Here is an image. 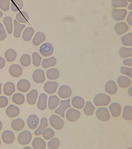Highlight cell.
Returning <instances> with one entry per match:
<instances>
[{"label": "cell", "mask_w": 132, "mask_h": 149, "mask_svg": "<svg viewBox=\"0 0 132 149\" xmlns=\"http://www.w3.org/2000/svg\"><path fill=\"white\" fill-rule=\"evenodd\" d=\"M3 13L0 10V18L2 17L3 16Z\"/></svg>", "instance_id": "obj_57"}, {"label": "cell", "mask_w": 132, "mask_h": 149, "mask_svg": "<svg viewBox=\"0 0 132 149\" xmlns=\"http://www.w3.org/2000/svg\"><path fill=\"white\" fill-rule=\"evenodd\" d=\"M5 64V61L3 58L0 57V69L3 68Z\"/></svg>", "instance_id": "obj_53"}, {"label": "cell", "mask_w": 132, "mask_h": 149, "mask_svg": "<svg viewBox=\"0 0 132 149\" xmlns=\"http://www.w3.org/2000/svg\"><path fill=\"white\" fill-rule=\"evenodd\" d=\"M8 100L7 98L4 96H0V108H4L8 104Z\"/></svg>", "instance_id": "obj_50"}, {"label": "cell", "mask_w": 132, "mask_h": 149, "mask_svg": "<svg viewBox=\"0 0 132 149\" xmlns=\"http://www.w3.org/2000/svg\"><path fill=\"white\" fill-rule=\"evenodd\" d=\"M12 100L14 103L18 105H21L24 102L25 98L23 94L17 93L13 96Z\"/></svg>", "instance_id": "obj_35"}, {"label": "cell", "mask_w": 132, "mask_h": 149, "mask_svg": "<svg viewBox=\"0 0 132 149\" xmlns=\"http://www.w3.org/2000/svg\"><path fill=\"white\" fill-rule=\"evenodd\" d=\"M95 109V108L91 102L88 101L86 103V105L84 108L83 111L86 115L91 116L93 114Z\"/></svg>", "instance_id": "obj_41"}, {"label": "cell", "mask_w": 132, "mask_h": 149, "mask_svg": "<svg viewBox=\"0 0 132 149\" xmlns=\"http://www.w3.org/2000/svg\"><path fill=\"white\" fill-rule=\"evenodd\" d=\"M70 101V99L61 100L59 107L55 110V113L59 114L62 118H64V117L65 111L67 109L71 107Z\"/></svg>", "instance_id": "obj_6"}, {"label": "cell", "mask_w": 132, "mask_h": 149, "mask_svg": "<svg viewBox=\"0 0 132 149\" xmlns=\"http://www.w3.org/2000/svg\"><path fill=\"white\" fill-rule=\"evenodd\" d=\"M57 60L54 57L44 59L42 62V66L45 69L54 66L56 64Z\"/></svg>", "instance_id": "obj_29"}, {"label": "cell", "mask_w": 132, "mask_h": 149, "mask_svg": "<svg viewBox=\"0 0 132 149\" xmlns=\"http://www.w3.org/2000/svg\"><path fill=\"white\" fill-rule=\"evenodd\" d=\"M60 144V141L59 139L55 138L48 142L47 146L48 148L50 149H56L59 147Z\"/></svg>", "instance_id": "obj_46"}, {"label": "cell", "mask_w": 132, "mask_h": 149, "mask_svg": "<svg viewBox=\"0 0 132 149\" xmlns=\"http://www.w3.org/2000/svg\"><path fill=\"white\" fill-rule=\"evenodd\" d=\"M7 33L9 34H12L13 31L12 21V18L9 16L5 17L3 20Z\"/></svg>", "instance_id": "obj_37"}, {"label": "cell", "mask_w": 132, "mask_h": 149, "mask_svg": "<svg viewBox=\"0 0 132 149\" xmlns=\"http://www.w3.org/2000/svg\"><path fill=\"white\" fill-rule=\"evenodd\" d=\"M122 63L124 65L132 66V59L131 58L124 59Z\"/></svg>", "instance_id": "obj_52"}, {"label": "cell", "mask_w": 132, "mask_h": 149, "mask_svg": "<svg viewBox=\"0 0 132 149\" xmlns=\"http://www.w3.org/2000/svg\"><path fill=\"white\" fill-rule=\"evenodd\" d=\"M34 32V29L31 27H28L24 31L22 35L23 39L25 41H28L31 39Z\"/></svg>", "instance_id": "obj_34"}, {"label": "cell", "mask_w": 132, "mask_h": 149, "mask_svg": "<svg viewBox=\"0 0 132 149\" xmlns=\"http://www.w3.org/2000/svg\"><path fill=\"white\" fill-rule=\"evenodd\" d=\"M104 88L106 92L110 94L116 93L118 90V88L116 83L111 80H109L106 83Z\"/></svg>", "instance_id": "obj_17"}, {"label": "cell", "mask_w": 132, "mask_h": 149, "mask_svg": "<svg viewBox=\"0 0 132 149\" xmlns=\"http://www.w3.org/2000/svg\"><path fill=\"white\" fill-rule=\"evenodd\" d=\"M58 94L61 98H67L71 96L72 91L71 88L69 86L64 85L60 87L58 91Z\"/></svg>", "instance_id": "obj_9"}, {"label": "cell", "mask_w": 132, "mask_h": 149, "mask_svg": "<svg viewBox=\"0 0 132 149\" xmlns=\"http://www.w3.org/2000/svg\"><path fill=\"white\" fill-rule=\"evenodd\" d=\"M2 87V84L1 82H0V95L1 93V88Z\"/></svg>", "instance_id": "obj_56"}, {"label": "cell", "mask_w": 132, "mask_h": 149, "mask_svg": "<svg viewBox=\"0 0 132 149\" xmlns=\"http://www.w3.org/2000/svg\"><path fill=\"white\" fill-rule=\"evenodd\" d=\"M109 109L112 115L115 117L120 116L121 111V106L117 102H113L109 106Z\"/></svg>", "instance_id": "obj_19"}, {"label": "cell", "mask_w": 132, "mask_h": 149, "mask_svg": "<svg viewBox=\"0 0 132 149\" xmlns=\"http://www.w3.org/2000/svg\"><path fill=\"white\" fill-rule=\"evenodd\" d=\"M111 3L112 6L115 7H125L128 5L127 1L126 0H112Z\"/></svg>", "instance_id": "obj_47"}, {"label": "cell", "mask_w": 132, "mask_h": 149, "mask_svg": "<svg viewBox=\"0 0 132 149\" xmlns=\"http://www.w3.org/2000/svg\"><path fill=\"white\" fill-rule=\"evenodd\" d=\"M60 100L56 95H52L49 96L48 100V107L51 110L55 109L58 106Z\"/></svg>", "instance_id": "obj_25"}, {"label": "cell", "mask_w": 132, "mask_h": 149, "mask_svg": "<svg viewBox=\"0 0 132 149\" xmlns=\"http://www.w3.org/2000/svg\"><path fill=\"white\" fill-rule=\"evenodd\" d=\"M47 95L44 93L41 94L39 95L37 104L38 108L41 110H44L47 108Z\"/></svg>", "instance_id": "obj_21"}, {"label": "cell", "mask_w": 132, "mask_h": 149, "mask_svg": "<svg viewBox=\"0 0 132 149\" xmlns=\"http://www.w3.org/2000/svg\"><path fill=\"white\" fill-rule=\"evenodd\" d=\"M128 25L124 22H121L116 23L114 26V30L115 32L118 34L122 35L128 29Z\"/></svg>", "instance_id": "obj_20"}, {"label": "cell", "mask_w": 132, "mask_h": 149, "mask_svg": "<svg viewBox=\"0 0 132 149\" xmlns=\"http://www.w3.org/2000/svg\"><path fill=\"white\" fill-rule=\"evenodd\" d=\"M45 141L40 137H36L33 140L32 145L34 149H44L46 147Z\"/></svg>", "instance_id": "obj_22"}, {"label": "cell", "mask_w": 132, "mask_h": 149, "mask_svg": "<svg viewBox=\"0 0 132 149\" xmlns=\"http://www.w3.org/2000/svg\"><path fill=\"white\" fill-rule=\"evenodd\" d=\"M80 116V113L78 110L70 108L67 111L66 117L68 120L70 122H74L78 120Z\"/></svg>", "instance_id": "obj_7"}, {"label": "cell", "mask_w": 132, "mask_h": 149, "mask_svg": "<svg viewBox=\"0 0 132 149\" xmlns=\"http://www.w3.org/2000/svg\"><path fill=\"white\" fill-rule=\"evenodd\" d=\"M31 86L30 82L27 80L22 79L20 80L18 82L17 87L19 91L25 93L29 90Z\"/></svg>", "instance_id": "obj_13"}, {"label": "cell", "mask_w": 132, "mask_h": 149, "mask_svg": "<svg viewBox=\"0 0 132 149\" xmlns=\"http://www.w3.org/2000/svg\"><path fill=\"white\" fill-rule=\"evenodd\" d=\"M119 53L120 56L123 58L131 56L132 48L122 47L120 49Z\"/></svg>", "instance_id": "obj_39"}, {"label": "cell", "mask_w": 132, "mask_h": 149, "mask_svg": "<svg viewBox=\"0 0 132 149\" xmlns=\"http://www.w3.org/2000/svg\"><path fill=\"white\" fill-rule=\"evenodd\" d=\"M127 13L125 9H114L112 12V16L114 19L116 21L122 20L125 18Z\"/></svg>", "instance_id": "obj_11"}, {"label": "cell", "mask_w": 132, "mask_h": 149, "mask_svg": "<svg viewBox=\"0 0 132 149\" xmlns=\"http://www.w3.org/2000/svg\"><path fill=\"white\" fill-rule=\"evenodd\" d=\"M58 86V83L56 81H48L46 82L44 86L45 91L49 94L55 93Z\"/></svg>", "instance_id": "obj_14"}, {"label": "cell", "mask_w": 132, "mask_h": 149, "mask_svg": "<svg viewBox=\"0 0 132 149\" xmlns=\"http://www.w3.org/2000/svg\"><path fill=\"white\" fill-rule=\"evenodd\" d=\"M132 11L129 12L127 19V22L131 25H132Z\"/></svg>", "instance_id": "obj_54"}, {"label": "cell", "mask_w": 132, "mask_h": 149, "mask_svg": "<svg viewBox=\"0 0 132 149\" xmlns=\"http://www.w3.org/2000/svg\"><path fill=\"white\" fill-rule=\"evenodd\" d=\"M20 112L19 108L18 107L12 104L10 105L5 110L7 115L11 118H13L18 116Z\"/></svg>", "instance_id": "obj_15"}, {"label": "cell", "mask_w": 132, "mask_h": 149, "mask_svg": "<svg viewBox=\"0 0 132 149\" xmlns=\"http://www.w3.org/2000/svg\"><path fill=\"white\" fill-rule=\"evenodd\" d=\"M51 125L57 130H60L63 127L64 123L63 120L58 116L53 115L49 119Z\"/></svg>", "instance_id": "obj_3"}, {"label": "cell", "mask_w": 132, "mask_h": 149, "mask_svg": "<svg viewBox=\"0 0 132 149\" xmlns=\"http://www.w3.org/2000/svg\"><path fill=\"white\" fill-rule=\"evenodd\" d=\"M117 81L119 86L122 88H126L131 84V80L125 76H121L118 77Z\"/></svg>", "instance_id": "obj_27"}, {"label": "cell", "mask_w": 132, "mask_h": 149, "mask_svg": "<svg viewBox=\"0 0 132 149\" xmlns=\"http://www.w3.org/2000/svg\"><path fill=\"white\" fill-rule=\"evenodd\" d=\"M39 122L38 118L35 114L30 115L27 119V125L29 128L32 129H36L38 126Z\"/></svg>", "instance_id": "obj_16"}, {"label": "cell", "mask_w": 132, "mask_h": 149, "mask_svg": "<svg viewBox=\"0 0 132 149\" xmlns=\"http://www.w3.org/2000/svg\"><path fill=\"white\" fill-rule=\"evenodd\" d=\"M45 39V35L44 33L38 32L36 34L33 39L32 43L34 45L37 46L44 41Z\"/></svg>", "instance_id": "obj_31"}, {"label": "cell", "mask_w": 132, "mask_h": 149, "mask_svg": "<svg viewBox=\"0 0 132 149\" xmlns=\"http://www.w3.org/2000/svg\"><path fill=\"white\" fill-rule=\"evenodd\" d=\"M121 72L132 78V69L125 66H122L120 68Z\"/></svg>", "instance_id": "obj_49"}, {"label": "cell", "mask_w": 132, "mask_h": 149, "mask_svg": "<svg viewBox=\"0 0 132 149\" xmlns=\"http://www.w3.org/2000/svg\"><path fill=\"white\" fill-rule=\"evenodd\" d=\"M9 72L10 74L14 77H18L20 76L22 73V69L19 65L13 64L9 68Z\"/></svg>", "instance_id": "obj_12"}, {"label": "cell", "mask_w": 132, "mask_h": 149, "mask_svg": "<svg viewBox=\"0 0 132 149\" xmlns=\"http://www.w3.org/2000/svg\"><path fill=\"white\" fill-rule=\"evenodd\" d=\"M38 93L35 90H31L27 95V100L29 104L33 105L36 102Z\"/></svg>", "instance_id": "obj_23"}, {"label": "cell", "mask_w": 132, "mask_h": 149, "mask_svg": "<svg viewBox=\"0 0 132 149\" xmlns=\"http://www.w3.org/2000/svg\"><path fill=\"white\" fill-rule=\"evenodd\" d=\"M2 123L1 121L0 120V131L2 129Z\"/></svg>", "instance_id": "obj_55"}, {"label": "cell", "mask_w": 132, "mask_h": 149, "mask_svg": "<svg viewBox=\"0 0 132 149\" xmlns=\"http://www.w3.org/2000/svg\"><path fill=\"white\" fill-rule=\"evenodd\" d=\"M17 54L15 51L12 49H9L5 52V57L7 61L11 62L16 58Z\"/></svg>", "instance_id": "obj_33"}, {"label": "cell", "mask_w": 132, "mask_h": 149, "mask_svg": "<svg viewBox=\"0 0 132 149\" xmlns=\"http://www.w3.org/2000/svg\"><path fill=\"white\" fill-rule=\"evenodd\" d=\"M32 78L35 83L40 84L44 82L45 79L44 72L41 69H37L35 70L32 74Z\"/></svg>", "instance_id": "obj_8"}, {"label": "cell", "mask_w": 132, "mask_h": 149, "mask_svg": "<svg viewBox=\"0 0 132 149\" xmlns=\"http://www.w3.org/2000/svg\"><path fill=\"white\" fill-rule=\"evenodd\" d=\"M1 140H0V146H1Z\"/></svg>", "instance_id": "obj_59"}, {"label": "cell", "mask_w": 132, "mask_h": 149, "mask_svg": "<svg viewBox=\"0 0 132 149\" xmlns=\"http://www.w3.org/2000/svg\"><path fill=\"white\" fill-rule=\"evenodd\" d=\"M47 78L49 79L55 80L59 77L60 73L59 70L56 68H53L48 70L46 71Z\"/></svg>", "instance_id": "obj_30"}, {"label": "cell", "mask_w": 132, "mask_h": 149, "mask_svg": "<svg viewBox=\"0 0 132 149\" xmlns=\"http://www.w3.org/2000/svg\"><path fill=\"white\" fill-rule=\"evenodd\" d=\"M15 86L12 82H7L4 84L3 92L5 95L8 96H10L15 92Z\"/></svg>", "instance_id": "obj_24"}, {"label": "cell", "mask_w": 132, "mask_h": 149, "mask_svg": "<svg viewBox=\"0 0 132 149\" xmlns=\"http://www.w3.org/2000/svg\"><path fill=\"white\" fill-rule=\"evenodd\" d=\"M23 3L21 0H14L11 1V8L14 12H16L21 9L23 7Z\"/></svg>", "instance_id": "obj_40"}, {"label": "cell", "mask_w": 132, "mask_h": 149, "mask_svg": "<svg viewBox=\"0 0 132 149\" xmlns=\"http://www.w3.org/2000/svg\"><path fill=\"white\" fill-rule=\"evenodd\" d=\"M110 97L103 93H100L96 95L94 99V102L97 106L107 105L110 102Z\"/></svg>", "instance_id": "obj_1"}, {"label": "cell", "mask_w": 132, "mask_h": 149, "mask_svg": "<svg viewBox=\"0 0 132 149\" xmlns=\"http://www.w3.org/2000/svg\"><path fill=\"white\" fill-rule=\"evenodd\" d=\"M16 18L19 22L22 23H25L28 21L29 16L26 12L21 11L19 12L16 14Z\"/></svg>", "instance_id": "obj_38"}, {"label": "cell", "mask_w": 132, "mask_h": 149, "mask_svg": "<svg viewBox=\"0 0 132 149\" xmlns=\"http://www.w3.org/2000/svg\"><path fill=\"white\" fill-rule=\"evenodd\" d=\"M23 149H31V148L29 146H27L24 147Z\"/></svg>", "instance_id": "obj_58"}, {"label": "cell", "mask_w": 132, "mask_h": 149, "mask_svg": "<svg viewBox=\"0 0 132 149\" xmlns=\"http://www.w3.org/2000/svg\"><path fill=\"white\" fill-rule=\"evenodd\" d=\"M32 56L33 65L36 67L39 66L42 58L38 53L37 52L33 53L32 54Z\"/></svg>", "instance_id": "obj_45"}, {"label": "cell", "mask_w": 132, "mask_h": 149, "mask_svg": "<svg viewBox=\"0 0 132 149\" xmlns=\"http://www.w3.org/2000/svg\"><path fill=\"white\" fill-rule=\"evenodd\" d=\"M97 118L100 120L105 121L108 120L110 118V115L107 108L100 107L98 108L96 112Z\"/></svg>", "instance_id": "obj_5"}, {"label": "cell", "mask_w": 132, "mask_h": 149, "mask_svg": "<svg viewBox=\"0 0 132 149\" xmlns=\"http://www.w3.org/2000/svg\"><path fill=\"white\" fill-rule=\"evenodd\" d=\"M39 52L43 56L48 57L51 55L54 51V48L52 45L49 42H45L40 47Z\"/></svg>", "instance_id": "obj_4"}, {"label": "cell", "mask_w": 132, "mask_h": 149, "mask_svg": "<svg viewBox=\"0 0 132 149\" xmlns=\"http://www.w3.org/2000/svg\"><path fill=\"white\" fill-rule=\"evenodd\" d=\"M6 34L2 24L0 23V41L4 40L6 38Z\"/></svg>", "instance_id": "obj_51"}, {"label": "cell", "mask_w": 132, "mask_h": 149, "mask_svg": "<svg viewBox=\"0 0 132 149\" xmlns=\"http://www.w3.org/2000/svg\"><path fill=\"white\" fill-rule=\"evenodd\" d=\"M10 2V0H0V8L4 11L8 10Z\"/></svg>", "instance_id": "obj_48"}, {"label": "cell", "mask_w": 132, "mask_h": 149, "mask_svg": "<svg viewBox=\"0 0 132 149\" xmlns=\"http://www.w3.org/2000/svg\"><path fill=\"white\" fill-rule=\"evenodd\" d=\"M32 138V135L31 133L29 131L24 130L19 135L17 140L20 144L24 145L29 144Z\"/></svg>", "instance_id": "obj_2"}, {"label": "cell", "mask_w": 132, "mask_h": 149, "mask_svg": "<svg viewBox=\"0 0 132 149\" xmlns=\"http://www.w3.org/2000/svg\"><path fill=\"white\" fill-rule=\"evenodd\" d=\"M54 131L50 128L46 129L42 133L43 137L46 140L51 139L54 136Z\"/></svg>", "instance_id": "obj_43"}, {"label": "cell", "mask_w": 132, "mask_h": 149, "mask_svg": "<svg viewBox=\"0 0 132 149\" xmlns=\"http://www.w3.org/2000/svg\"><path fill=\"white\" fill-rule=\"evenodd\" d=\"M71 103L73 107L76 108L81 109L85 105L84 99L79 96L74 97L72 99Z\"/></svg>", "instance_id": "obj_26"}, {"label": "cell", "mask_w": 132, "mask_h": 149, "mask_svg": "<svg viewBox=\"0 0 132 149\" xmlns=\"http://www.w3.org/2000/svg\"><path fill=\"white\" fill-rule=\"evenodd\" d=\"M14 29L13 35L16 38H19L20 36L21 32L25 27L26 25L20 24L16 19L14 20Z\"/></svg>", "instance_id": "obj_28"}, {"label": "cell", "mask_w": 132, "mask_h": 149, "mask_svg": "<svg viewBox=\"0 0 132 149\" xmlns=\"http://www.w3.org/2000/svg\"><path fill=\"white\" fill-rule=\"evenodd\" d=\"M25 123L23 120L21 118L15 119L12 121L11 126L12 128L16 131H19L22 129L24 127Z\"/></svg>", "instance_id": "obj_18"}, {"label": "cell", "mask_w": 132, "mask_h": 149, "mask_svg": "<svg viewBox=\"0 0 132 149\" xmlns=\"http://www.w3.org/2000/svg\"><path fill=\"white\" fill-rule=\"evenodd\" d=\"M48 126L47 119L43 117L40 120V123L39 127L34 131V134L36 136L40 135L42 133L44 130Z\"/></svg>", "instance_id": "obj_32"}, {"label": "cell", "mask_w": 132, "mask_h": 149, "mask_svg": "<svg viewBox=\"0 0 132 149\" xmlns=\"http://www.w3.org/2000/svg\"><path fill=\"white\" fill-rule=\"evenodd\" d=\"M132 33H129L122 37L121 42L124 45L131 46H132Z\"/></svg>", "instance_id": "obj_44"}, {"label": "cell", "mask_w": 132, "mask_h": 149, "mask_svg": "<svg viewBox=\"0 0 132 149\" xmlns=\"http://www.w3.org/2000/svg\"><path fill=\"white\" fill-rule=\"evenodd\" d=\"M1 137L3 142L7 144L12 143L15 139L14 133L9 130H6L4 131L2 134Z\"/></svg>", "instance_id": "obj_10"}, {"label": "cell", "mask_w": 132, "mask_h": 149, "mask_svg": "<svg viewBox=\"0 0 132 149\" xmlns=\"http://www.w3.org/2000/svg\"><path fill=\"white\" fill-rule=\"evenodd\" d=\"M20 63L23 66L27 67L31 64V59L30 56L28 54H24L21 57Z\"/></svg>", "instance_id": "obj_42"}, {"label": "cell", "mask_w": 132, "mask_h": 149, "mask_svg": "<svg viewBox=\"0 0 132 149\" xmlns=\"http://www.w3.org/2000/svg\"><path fill=\"white\" fill-rule=\"evenodd\" d=\"M122 117L125 120L129 121L132 119V107L129 105L125 106L124 108Z\"/></svg>", "instance_id": "obj_36"}]
</instances>
